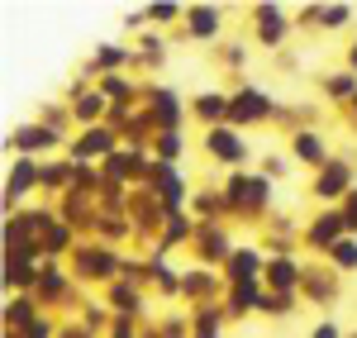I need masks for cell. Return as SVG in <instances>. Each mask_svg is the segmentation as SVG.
<instances>
[{"mask_svg":"<svg viewBox=\"0 0 357 338\" xmlns=\"http://www.w3.org/2000/svg\"><path fill=\"white\" fill-rule=\"evenodd\" d=\"M343 186H348V167H338V162H329V167H324V176L314 181V191H319V196H338Z\"/></svg>","mask_w":357,"mask_h":338,"instance_id":"277c9868","label":"cell"},{"mask_svg":"<svg viewBox=\"0 0 357 338\" xmlns=\"http://www.w3.org/2000/svg\"><path fill=\"white\" fill-rule=\"evenodd\" d=\"M210 153H215V158H224V162H238L248 148L238 143V134H229V129H215V134H210Z\"/></svg>","mask_w":357,"mask_h":338,"instance_id":"3957f363","label":"cell"},{"mask_svg":"<svg viewBox=\"0 0 357 338\" xmlns=\"http://www.w3.org/2000/svg\"><path fill=\"white\" fill-rule=\"evenodd\" d=\"M181 153V139L176 134H162V158H176Z\"/></svg>","mask_w":357,"mask_h":338,"instance_id":"d6986e66","label":"cell"},{"mask_svg":"<svg viewBox=\"0 0 357 338\" xmlns=\"http://www.w3.org/2000/svg\"><path fill=\"white\" fill-rule=\"evenodd\" d=\"M53 139H57V134L48 129V124H24V129H15V134H10V143H15V148H24V153H33V148H48Z\"/></svg>","mask_w":357,"mask_h":338,"instance_id":"7a4b0ae2","label":"cell"},{"mask_svg":"<svg viewBox=\"0 0 357 338\" xmlns=\"http://www.w3.org/2000/svg\"><path fill=\"white\" fill-rule=\"evenodd\" d=\"M119 62H124L119 48H100V67H119Z\"/></svg>","mask_w":357,"mask_h":338,"instance_id":"ac0fdd59","label":"cell"},{"mask_svg":"<svg viewBox=\"0 0 357 338\" xmlns=\"http://www.w3.org/2000/svg\"><path fill=\"white\" fill-rule=\"evenodd\" d=\"M234 272H238V277H252V272H257V253H238V257H234Z\"/></svg>","mask_w":357,"mask_h":338,"instance_id":"2e32d148","label":"cell"},{"mask_svg":"<svg viewBox=\"0 0 357 338\" xmlns=\"http://www.w3.org/2000/svg\"><path fill=\"white\" fill-rule=\"evenodd\" d=\"M314 338H338V324H319V329H314Z\"/></svg>","mask_w":357,"mask_h":338,"instance_id":"44dd1931","label":"cell"},{"mask_svg":"<svg viewBox=\"0 0 357 338\" xmlns=\"http://www.w3.org/2000/svg\"><path fill=\"white\" fill-rule=\"evenodd\" d=\"M148 15H153V20H172V15H176V5H153Z\"/></svg>","mask_w":357,"mask_h":338,"instance_id":"ffe728a7","label":"cell"},{"mask_svg":"<svg viewBox=\"0 0 357 338\" xmlns=\"http://www.w3.org/2000/svg\"><path fill=\"white\" fill-rule=\"evenodd\" d=\"M338 229H343V220H338V215H324L319 224L310 229V238H314V243H333V238H338Z\"/></svg>","mask_w":357,"mask_h":338,"instance_id":"8fae6325","label":"cell"},{"mask_svg":"<svg viewBox=\"0 0 357 338\" xmlns=\"http://www.w3.org/2000/svg\"><path fill=\"white\" fill-rule=\"evenodd\" d=\"M91 153H110V134L105 129H86V139L77 143V158H91Z\"/></svg>","mask_w":357,"mask_h":338,"instance_id":"52a82bcc","label":"cell"},{"mask_svg":"<svg viewBox=\"0 0 357 338\" xmlns=\"http://www.w3.org/2000/svg\"><path fill=\"white\" fill-rule=\"evenodd\" d=\"M195 110L205 114V119H220V114L234 110V100H224L220 91H210V95H200V100H195Z\"/></svg>","mask_w":357,"mask_h":338,"instance_id":"8992f818","label":"cell"},{"mask_svg":"<svg viewBox=\"0 0 357 338\" xmlns=\"http://www.w3.org/2000/svg\"><path fill=\"white\" fill-rule=\"evenodd\" d=\"M329 253H333V262H338V267H357V243H353V238H338Z\"/></svg>","mask_w":357,"mask_h":338,"instance_id":"7c38bea8","label":"cell"},{"mask_svg":"<svg viewBox=\"0 0 357 338\" xmlns=\"http://www.w3.org/2000/svg\"><path fill=\"white\" fill-rule=\"evenodd\" d=\"M29 186H33V167L29 162H15L10 167V200L20 196V191H29Z\"/></svg>","mask_w":357,"mask_h":338,"instance_id":"30bf717a","label":"cell"},{"mask_svg":"<svg viewBox=\"0 0 357 338\" xmlns=\"http://www.w3.org/2000/svg\"><path fill=\"white\" fill-rule=\"evenodd\" d=\"M176 110H181V105H176V95H158V119H176Z\"/></svg>","mask_w":357,"mask_h":338,"instance_id":"5bb4252c","label":"cell"},{"mask_svg":"<svg viewBox=\"0 0 357 338\" xmlns=\"http://www.w3.org/2000/svg\"><path fill=\"white\" fill-rule=\"evenodd\" d=\"M296 153H301L305 162H324V143H319V134H301V139H296Z\"/></svg>","mask_w":357,"mask_h":338,"instance_id":"ba28073f","label":"cell"},{"mask_svg":"<svg viewBox=\"0 0 357 338\" xmlns=\"http://www.w3.org/2000/svg\"><path fill=\"white\" fill-rule=\"evenodd\" d=\"M77 114H82V119H91V114H100V95H86L82 105H77Z\"/></svg>","mask_w":357,"mask_h":338,"instance_id":"e0dca14e","label":"cell"},{"mask_svg":"<svg viewBox=\"0 0 357 338\" xmlns=\"http://www.w3.org/2000/svg\"><path fill=\"white\" fill-rule=\"evenodd\" d=\"M348 224H357V191H353V200H348V215H343Z\"/></svg>","mask_w":357,"mask_h":338,"instance_id":"7402d4cb","label":"cell"},{"mask_svg":"<svg viewBox=\"0 0 357 338\" xmlns=\"http://www.w3.org/2000/svg\"><path fill=\"white\" fill-rule=\"evenodd\" d=\"M319 20H324V29H343V24H348V5H329V10H319Z\"/></svg>","mask_w":357,"mask_h":338,"instance_id":"4fadbf2b","label":"cell"},{"mask_svg":"<svg viewBox=\"0 0 357 338\" xmlns=\"http://www.w3.org/2000/svg\"><path fill=\"white\" fill-rule=\"evenodd\" d=\"M257 20H262V29H257V33H262L267 43H276V38H281V15H276L272 5H262V10H257Z\"/></svg>","mask_w":357,"mask_h":338,"instance_id":"9c48e42d","label":"cell"},{"mask_svg":"<svg viewBox=\"0 0 357 338\" xmlns=\"http://www.w3.org/2000/svg\"><path fill=\"white\" fill-rule=\"evenodd\" d=\"M272 282L276 286H291V282H296V267H291V262H276V267H272Z\"/></svg>","mask_w":357,"mask_h":338,"instance_id":"9a60e30c","label":"cell"},{"mask_svg":"<svg viewBox=\"0 0 357 338\" xmlns=\"http://www.w3.org/2000/svg\"><path fill=\"white\" fill-rule=\"evenodd\" d=\"M229 114H234V119H267V114H272V100H267L262 91H238Z\"/></svg>","mask_w":357,"mask_h":338,"instance_id":"6da1fadb","label":"cell"},{"mask_svg":"<svg viewBox=\"0 0 357 338\" xmlns=\"http://www.w3.org/2000/svg\"><path fill=\"white\" fill-rule=\"evenodd\" d=\"M191 33L195 38H215L220 33V10H191Z\"/></svg>","mask_w":357,"mask_h":338,"instance_id":"5b68a950","label":"cell"},{"mask_svg":"<svg viewBox=\"0 0 357 338\" xmlns=\"http://www.w3.org/2000/svg\"><path fill=\"white\" fill-rule=\"evenodd\" d=\"M353 67H357V43H353Z\"/></svg>","mask_w":357,"mask_h":338,"instance_id":"603a6c76","label":"cell"}]
</instances>
